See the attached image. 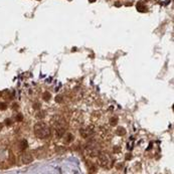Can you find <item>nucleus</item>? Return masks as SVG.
<instances>
[{"instance_id": "nucleus-10", "label": "nucleus", "mask_w": 174, "mask_h": 174, "mask_svg": "<svg viewBox=\"0 0 174 174\" xmlns=\"http://www.w3.org/2000/svg\"><path fill=\"white\" fill-rule=\"evenodd\" d=\"M110 124L112 125V126H116V125L118 124V118H117V117L111 118V119H110Z\"/></svg>"}, {"instance_id": "nucleus-11", "label": "nucleus", "mask_w": 174, "mask_h": 174, "mask_svg": "<svg viewBox=\"0 0 174 174\" xmlns=\"http://www.w3.org/2000/svg\"><path fill=\"white\" fill-rule=\"evenodd\" d=\"M27 146H28L27 141L22 140V141H21V147H20V149H21V150H24V149H26V148H27Z\"/></svg>"}, {"instance_id": "nucleus-3", "label": "nucleus", "mask_w": 174, "mask_h": 174, "mask_svg": "<svg viewBox=\"0 0 174 174\" xmlns=\"http://www.w3.org/2000/svg\"><path fill=\"white\" fill-rule=\"evenodd\" d=\"M98 157V164L104 168H109L111 166V159L108 154L100 152V154L97 156Z\"/></svg>"}, {"instance_id": "nucleus-2", "label": "nucleus", "mask_w": 174, "mask_h": 174, "mask_svg": "<svg viewBox=\"0 0 174 174\" xmlns=\"http://www.w3.org/2000/svg\"><path fill=\"white\" fill-rule=\"evenodd\" d=\"M86 149H87L88 154H89L91 157H97V156L100 154V152H101L99 145L96 143V142H94V141L88 144V146H87Z\"/></svg>"}, {"instance_id": "nucleus-14", "label": "nucleus", "mask_w": 174, "mask_h": 174, "mask_svg": "<svg viewBox=\"0 0 174 174\" xmlns=\"http://www.w3.org/2000/svg\"><path fill=\"white\" fill-rule=\"evenodd\" d=\"M7 109V105L6 104H4V103H2V104H0V110H6Z\"/></svg>"}, {"instance_id": "nucleus-8", "label": "nucleus", "mask_w": 174, "mask_h": 174, "mask_svg": "<svg viewBox=\"0 0 174 174\" xmlns=\"http://www.w3.org/2000/svg\"><path fill=\"white\" fill-rule=\"evenodd\" d=\"M42 98H43V100L44 101H50V98H51V95H50V92H44L43 93V95H42Z\"/></svg>"}, {"instance_id": "nucleus-15", "label": "nucleus", "mask_w": 174, "mask_h": 174, "mask_svg": "<svg viewBox=\"0 0 174 174\" xmlns=\"http://www.w3.org/2000/svg\"><path fill=\"white\" fill-rule=\"evenodd\" d=\"M62 100H64V99H62V97H61V96H56V97H55V101H56L57 103H61V102H62Z\"/></svg>"}, {"instance_id": "nucleus-22", "label": "nucleus", "mask_w": 174, "mask_h": 174, "mask_svg": "<svg viewBox=\"0 0 174 174\" xmlns=\"http://www.w3.org/2000/svg\"><path fill=\"white\" fill-rule=\"evenodd\" d=\"M89 1H90V2H95L96 0H89Z\"/></svg>"}, {"instance_id": "nucleus-4", "label": "nucleus", "mask_w": 174, "mask_h": 174, "mask_svg": "<svg viewBox=\"0 0 174 174\" xmlns=\"http://www.w3.org/2000/svg\"><path fill=\"white\" fill-rule=\"evenodd\" d=\"M80 133H81L82 137H84V138H89L90 136L93 135L94 130H93L92 128H90V127H88V128H83V129L80 130Z\"/></svg>"}, {"instance_id": "nucleus-9", "label": "nucleus", "mask_w": 174, "mask_h": 174, "mask_svg": "<svg viewBox=\"0 0 174 174\" xmlns=\"http://www.w3.org/2000/svg\"><path fill=\"white\" fill-rule=\"evenodd\" d=\"M116 132H117V134H118L119 136H124V135L126 134V130H125V128H123V127H119Z\"/></svg>"}, {"instance_id": "nucleus-18", "label": "nucleus", "mask_w": 174, "mask_h": 174, "mask_svg": "<svg viewBox=\"0 0 174 174\" xmlns=\"http://www.w3.org/2000/svg\"><path fill=\"white\" fill-rule=\"evenodd\" d=\"M34 109H39V106H38V104H34V107H33Z\"/></svg>"}, {"instance_id": "nucleus-5", "label": "nucleus", "mask_w": 174, "mask_h": 174, "mask_svg": "<svg viewBox=\"0 0 174 174\" xmlns=\"http://www.w3.org/2000/svg\"><path fill=\"white\" fill-rule=\"evenodd\" d=\"M32 160H33V156H32V154H31V153L26 152V153H24V154L22 155V162H23V163L28 164V163H31V162H32Z\"/></svg>"}, {"instance_id": "nucleus-21", "label": "nucleus", "mask_w": 174, "mask_h": 174, "mask_svg": "<svg viewBox=\"0 0 174 174\" xmlns=\"http://www.w3.org/2000/svg\"><path fill=\"white\" fill-rule=\"evenodd\" d=\"M2 127H3V125H2V124H0V130L2 129Z\"/></svg>"}, {"instance_id": "nucleus-17", "label": "nucleus", "mask_w": 174, "mask_h": 174, "mask_svg": "<svg viewBox=\"0 0 174 174\" xmlns=\"http://www.w3.org/2000/svg\"><path fill=\"white\" fill-rule=\"evenodd\" d=\"M131 158H132V156H131V155H129V154H128L127 156H126V159H127V160H129V159H131Z\"/></svg>"}, {"instance_id": "nucleus-12", "label": "nucleus", "mask_w": 174, "mask_h": 174, "mask_svg": "<svg viewBox=\"0 0 174 174\" xmlns=\"http://www.w3.org/2000/svg\"><path fill=\"white\" fill-rule=\"evenodd\" d=\"M44 112H43V111H41V112H38L37 113V115H36V117L38 118V119H43L44 118Z\"/></svg>"}, {"instance_id": "nucleus-6", "label": "nucleus", "mask_w": 174, "mask_h": 174, "mask_svg": "<svg viewBox=\"0 0 174 174\" xmlns=\"http://www.w3.org/2000/svg\"><path fill=\"white\" fill-rule=\"evenodd\" d=\"M136 7H137V10H138L139 12H146V11H147V7L144 6L143 3H142L141 1H139V2L137 3Z\"/></svg>"}, {"instance_id": "nucleus-1", "label": "nucleus", "mask_w": 174, "mask_h": 174, "mask_svg": "<svg viewBox=\"0 0 174 174\" xmlns=\"http://www.w3.org/2000/svg\"><path fill=\"white\" fill-rule=\"evenodd\" d=\"M34 134L38 139H46L51 134V129L49 125H46L43 122H38L34 125L33 128Z\"/></svg>"}, {"instance_id": "nucleus-19", "label": "nucleus", "mask_w": 174, "mask_h": 174, "mask_svg": "<svg viewBox=\"0 0 174 174\" xmlns=\"http://www.w3.org/2000/svg\"><path fill=\"white\" fill-rule=\"evenodd\" d=\"M115 5H116V6H117V7H118V6H120V5H121V4H120V3H119V2H116V3H115Z\"/></svg>"}, {"instance_id": "nucleus-7", "label": "nucleus", "mask_w": 174, "mask_h": 174, "mask_svg": "<svg viewBox=\"0 0 174 174\" xmlns=\"http://www.w3.org/2000/svg\"><path fill=\"white\" fill-rule=\"evenodd\" d=\"M74 140V135L73 134H71V133H68V134H66V138H65V142L67 144H69V143H71V142Z\"/></svg>"}, {"instance_id": "nucleus-20", "label": "nucleus", "mask_w": 174, "mask_h": 174, "mask_svg": "<svg viewBox=\"0 0 174 174\" xmlns=\"http://www.w3.org/2000/svg\"><path fill=\"white\" fill-rule=\"evenodd\" d=\"M126 5H127V6H131V5H132V3L130 2V3H127V4H126Z\"/></svg>"}, {"instance_id": "nucleus-13", "label": "nucleus", "mask_w": 174, "mask_h": 174, "mask_svg": "<svg viewBox=\"0 0 174 174\" xmlns=\"http://www.w3.org/2000/svg\"><path fill=\"white\" fill-rule=\"evenodd\" d=\"M23 120V116L21 115V114H17V116H16V121L17 122H21Z\"/></svg>"}, {"instance_id": "nucleus-16", "label": "nucleus", "mask_w": 174, "mask_h": 174, "mask_svg": "<svg viewBox=\"0 0 174 174\" xmlns=\"http://www.w3.org/2000/svg\"><path fill=\"white\" fill-rule=\"evenodd\" d=\"M5 124H6L7 126H9V125H11V124H12V122H11V120H10V119H6V120H5Z\"/></svg>"}]
</instances>
